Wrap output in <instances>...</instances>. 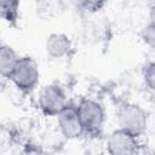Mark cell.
<instances>
[{"instance_id":"cell-8","label":"cell","mask_w":155,"mask_h":155,"mask_svg":"<svg viewBox=\"0 0 155 155\" xmlns=\"http://www.w3.org/2000/svg\"><path fill=\"white\" fill-rule=\"evenodd\" d=\"M18 58L19 57L11 46L0 45V76L8 79L18 62Z\"/></svg>"},{"instance_id":"cell-6","label":"cell","mask_w":155,"mask_h":155,"mask_svg":"<svg viewBox=\"0 0 155 155\" xmlns=\"http://www.w3.org/2000/svg\"><path fill=\"white\" fill-rule=\"evenodd\" d=\"M57 119H58V128L67 139H76L84 134L78 116L76 105L68 103L65 108L57 115Z\"/></svg>"},{"instance_id":"cell-12","label":"cell","mask_w":155,"mask_h":155,"mask_svg":"<svg viewBox=\"0 0 155 155\" xmlns=\"http://www.w3.org/2000/svg\"><path fill=\"white\" fill-rule=\"evenodd\" d=\"M142 38L144 40V42L149 46V47H154V41H155V25L154 22L151 21L148 25H145L143 33H142Z\"/></svg>"},{"instance_id":"cell-5","label":"cell","mask_w":155,"mask_h":155,"mask_svg":"<svg viewBox=\"0 0 155 155\" xmlns=\"http://www.w3.org/2000/svg\"><path fill=\"white\" fill-rule=\"evenodd\" d=\"M139 137L122 130L117 128L113 131L107 140L108 153L113 155H131L139 151Z\"/></svg>"},{"instance_id":"cell-11","label":"cell","mask_w":155,"mask_h":155,"mask_svg":"<svg viewBox=\"0 0 155 155\" xmlns=\"http://www.w3.org/2000/svg\"><path fill=\"white\" fill-rule=\"evenodd\" d=\"M108 1L109 0H80V4L85 10L90 12H97L102 10L108 4Z\"/></svg>"},{"instance_id":"cell-2","label":"cell","mask_w":155,"mask_h":155,"mask_svg":"<svg viewBox=\"0 0 155 155\" xmlns=\"http://www.w3.org/2000/svg\"><path fill=\"white\" fill-rule=\"evenodd\" d=\"M40 71L36 61L30 56L18 58V62L10 75V80L23 93H30L38 86Z\"/></svg>"},{"instance_id":"cell-4","label":"cell","mask_w":155,"mask_h":155,"mask_svg":"<svg viewBox=\"0 0 155 155\" xmlns=\"http://www.w3.org/2000/svg\"><path fill=\"white\" fill-rule=\"evenodd\" d=\"M39 108L46 116H57L69 103L64 90L56 84L45 86L39 94Z\"/></svg>"},{"instance_id":"cell-7","label":"cell","mask_w":155,"mask_h":155,"mask_svg":"<svg viewBox=\"0 0 155 155\" xmlns=\"http://www.w3.org/2000/svg\"><path fill=\"white\" fill-rule=\"evenodd\" d=\"M46 52L52 58H63L69 56L73 44L68 35L63 33H52L46 39Z\"/></svg>"},{"instance_id":"cell-3","label":"cell","mask_w":155,"mask_h":155,"mask_svg":"<svg viewBox=\"0 0 155 155\" xmlns=\"http://www.w3.org/2000/svg\"><path fill=\"white\" fill-rule=\"evenodd\" d=\"M119 127L140 137L148 127V113L136 103H124L117 110Z\"/></svg>"},{"instance_id":"cell-1","label":"cell","mask_w":155,"mask_h":155,"mask_svg":"<svg viewBox=\"0 0 155 155\" xmlns=\"http://www.w3.org/2000/svg\"><path fill=\"white\" fill-rule=\"evenodd\" d=\"M76 111L84 134L98 136L102 133L105 121V111L101 103L90 98H82L76 104Z\"/></svg>"},{"instance_id":"cell-13","label":"cell","mask_w":155,"mask_h":155,"mask_svg":"<svg viewBox=\"0 0 155 155\" xmlns=\"http://www.w3.org/2000/svg\"><path fill=\"white\" fill-rule=\"evenodd\" d=\"M1 132H2V125H1V122H0V134H1Z\"/></svg>"},{"instance_id":"cell-10","label":"cell","mask_w":155,"mask_h":155,"mask_svg":"<svg viewBox=\"0 0 155 155\" xmlns=\"http://www.w3.org/2000/svg\"><path fill=\"white\" fill-rule=\"evenodd\" d=\"M143 79L147 85V87L151 91H154V84H155V64L154 62H149L143 68Z\"/></svg>"},{"instance_id":"cell-9","label":"cell","mask_w":155,"mask_h":155,"mask_svg":"<svg viewBox=\"0 0 155 155\" xmlns=\"http://www.w3.org/2000/svg\"><path fill=\"white\" fill-rule=\"evenodd\" d=\"M21 0H0V16L7 22H16Z\"/></svg>"}]
</instances>
